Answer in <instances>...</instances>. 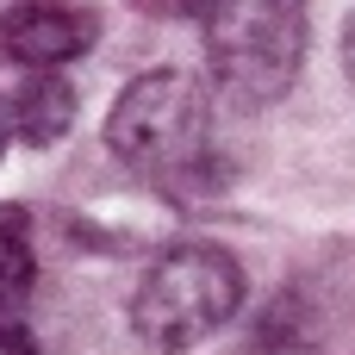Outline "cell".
Instances as JSON below:
<instances>
[{"label": "cell", "mask_w": 355, "mask_h": 355, "mask_svg": "<svg viewBox=\"0 0 355 355\" xmlns=\"http://www.w3.org/2000/svg\"><path fill=\"white\" fill-rule=\"evenodd\" d=\"M0 355H37V337L19 318H0Z\"/></svg>", "instance_id": "ba28073f"}, {"label": "cell", "mask_w": 355, "mask_h": 355, "mask_svg": "<svg viewBox=\"0 0 355 355\" xmlns=\"http://www.w3.org/2000/svg\"><path fill=\"white\" fill-rule=\"evenodd\" d=\"M343 69H349V81H355V6H349V25H343Z\"/></svg>", "instance_id": "30bf717a"}, {"label": "cell", "mask_w": 355, "mask_h": 355, "mask_svg": "<svg viewBox=\"0 0 355 355\" xmlns=\"http://www.w3.org/2000/svg\"><path fill=\"white\" fill-rule=\"evenodd\" d=\"M12 144H19V137H12V112H6V94H0V162H6Z\"/></svg>", "instance_id": "9c48e42d"}, {"label": "cell", "mask_w": 355, "mask_h": 355, "mask_svg": "<svg viewBox=\"0 0 355 355\" xmlns=\"http://www.w3.org/2000/svg\"><path fill=\"white\" fill-rule=\"evenodd\" d=\"M243 306V262L218 243H168L137 293H131V331L162 355H181L225 331Z\"/></svg>", "instance_id": "3957f363"}, {"label": "cell", "mask_w": 355, "mask_h": 355, "mask_svg": "<svg viewBox=\"0 0 355 355\" xmlns=\"http://www.w3.org/2000/svg\"><path fill=\"white\" fill-rule=\"evenodd\" d=\"M200 31H206L212 87L231 106L256 112V106H275L300 81L312 12L306 0H206Z\"/></svg>", "instance_id": "7a4b0ae2"}, {"label": "cell", "mask_w": 355, "mask_h": 355, "mask_svg": "<svg viewBox=\"0 0 355 355\" xmlns=\"http://www.w3.org/2000/svg\"><path fill=\"white\" fill-rule=\"evenodd\" d=\"M318 337H324V318H318V312H312V306H306L293 287H287V293H281V300H275V306L256 318V349H268V355L312 349Z\"/></svg>", "instance_id": "52a82bcc"}, {"label": "cell", "mask_w": 355, "mask_h": 355, "mask_svg": "<svg viewBox=\"0 0 355 355\" xmlns=\"http://www.w3.org/2000/svg\"><path fill=\"white\" fill-rule=\"evenodd\" d=\"M100 44V12L81 0H19L0 12V56L19 69H62Z\"/></svg>", "instance_id": "277c9868"}, {"label": "cell", "mask_w": 355, "mask_h": 355, "mask_svg": "<svg viewBox=\"0 0 355 355\" xmlns=\"http://www.w3.org/2000/svg\"><path fill=\"white\" fill-rule=\"evenodd\" d=\"M6 112H12V137L44 150V144H56L75 125V87L56 69H31V81H19L6 94Z\"/></svg>", "instance_id": "5b68a950"}, {"label": "cell", "mask_w": 355, "mask_h": 355, "mask_svg": "<svg viewBox=\"0 0 355 355\" xmlns=\"http://www.w3.org/2000/svg\"><path fill=\"white\" fill-rule=\"evenodd\" d=\"M37 293V243L25 206H0V318H19Z\"/></svg>", "instance_id": "8992f818"}, {"label": "cell", "mask_w": 355, "mask_h": 355, "mask_svg": "<svg viewBox=\"0 0 355 355\" xmlns=\"http://www.w3.org/2000/svg\"><path fill=\"white\" fill-rule=\"evenodd\" d=\"M106 150L168 200H206L225 187L212 94L187 69H150L125 81V94L106 112Z\"/></svg>", "instance_id": "6da1fadb"}]
</instances>
